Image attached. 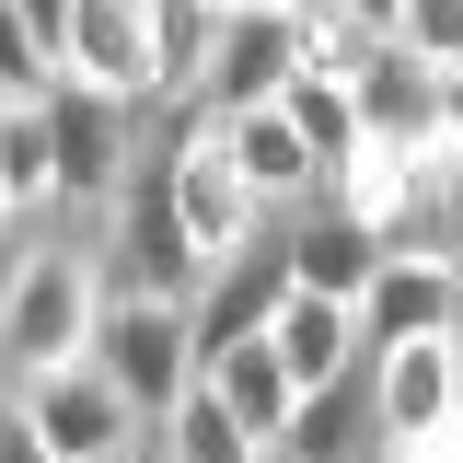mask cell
Here are the masks:
<instances>
[{
    "label": "cell",
    "instance_id": "7402d4cb",
    "mask_svg": "<svg viewBox=\"0 0 463 463\" xmlns=\"http://www.w3.org/2000/svg\"><path fill=\"white\" fill-rule=\"evenodd\" d=\"M347 12H371V24H394V0H347Z\"/></svg>",
    "mask_w": 463,
    "mask_h": 463
},
{
    "label": "cell",
    "instance_id": "8fae6325",
    "mask_svg": "<svg viewBox=\"0 0 463 463\" xmlns=\"http://www.w3.org/2000/svg\"><path fill=\"white\" fill-rule=\"evenodd\" d=\"M255 336L279 347L289 394H301V383H336V371H359V313H347V301H325V289H279Z\"/></svg>",
    "mask_w": 463,
    "mask_h": 463
},
{
    "label": "cell",
    "instance_id": "6da1fadb",
    "mask_svg": "<svg viewBox=\"0 0 463 463\" xmlns=\"http://www.w3.org/2000/svg\"><path fill=\"white\" fill-rule=\"evenodd\" d=\"M105 313V255L70 232H0V383H35L93 347Z\"/></svg>",
    "mask_w": 463,
    "mask_h": 463
},
{
    "label": "cell",
    "instance_id": "2e32d148",
    "mask_svg": "<svg viewBox=\"0 0 463 463\" xmlns=\"http://www.w3.org/2000/svg\"><path fill=\"white\" fill-rule=\"evenodd\" d=\"M267 105H279L289 128H301V151H313V174L336 185V163L359 151V105H347V81H313V70H289V81L267 93Z\"/></svg>",
    "mask_w": 463,
    "mask_h": 463
},
{
    "label": "cell",
    "instance_id": "cb8c5ba5",
    "mask_svg": "<svg viewBox=\"0 0 463 463\" xmlns=\"http://www.w3.org/2000/svg\"><path fill=\"white\" fill-rule=\"evenodd\" d=\"M267 463H279V452H267Z\"/></svg>",
    "mask_w": 463,
    "mask_h": 463
},
{
    "label": "cell",
    "instance_id": "5b68a950",
    "mask_svg": "<svg viewBox=\"0 0 463 463\" xmlns=\"http://www.w3.org/2000/svg\"><path fill=\"white\" fill-rule=\"evenodd\" d=\"M12 394H24V417H35V440H47L58 463L116 452L128 429H151V417H139V405H128L105 371H93V347H81V359H58V371H35V383H12Z\"/></svg>",
    "mask_w": 463,
    "mask_h": 463
},
{
    "label": "cell",
    "instance_id": "30bf717a",
    "mask_svg": "<svg viewBox=\"0 0 463 463\" xmlns=\"http://www.w3.org/2000/svg\"><path fill=\"white\" fill-rule=\"evenodd\" d=\"M58 70H70V81H93V93H128V105H151L139 0H70V12H58Z\"/></svg>",
    "mask_w": 463,
    "mask_h": 463
},
{
    "label": "cell",
    "instance_id": "9c48e42d",
    "mask_svg": "<svg viewBox=\"0 0 463 463\" xmlns=\"http://www.w3.org/2000/svg\"><path fill=\"white\" fill-rule=\"evenodd\" d=\"M279 255H289V289H325V301H347V289L371 279V221H347L336 197H289L279 209Z\"/></svg>",
    "mask_w": 463,
    "mask_h": 463
},
{
    "label": "cell",
    "instance_id": "7a4b0ae2",
    "mask_svg": "<svg viewBox=\"0 0 463 463\" xmlns=\"http://www.w3.org/2000/svg\"><path fill=\"white\" fill-rule=\"evenodd\" d=\"M93 371H105L139 417H163V405L197 383L185 301H174V289H105V313H93Z\"/></svg>",
    "mask_w": 463,
    "mask_h": 463
},
{
    "label": "cell",
    "instance_id": "ffe728a7",
    "mask_svg": "<svg viewBox=\"0 0 463 463\" xmlns=\"http://www.w3.org/2000/svg\"><path fill=\"white\" fill-rule=\"evenodd\" d=\"M0 463H58L47 440H35V417H24V394L0 383Z\"/></svg>",
    "mask_w": 463,
    "mask_h": 463
},
{
    "label": "cell",
    "instance_id": "52a82bcc",
    "mask_svg": "<svg viewBox=\"0 0 463 463\" xmlns=\"http://www.w3.org/2000/svg\"><path fill=\"white\" fill-rule=\"evenodd\" d=\"M185 128H209V139H221V163L243 174L267 209H289V197H325V174H313V151H301V128H289L279 105H232V116L185 105Z\"/></svg>",
    "mask_w": 463,
    "mask_h": 463
},
{
    "label": "cell",
    "instance_id": "ac0fdd59",
    "mask_svg": "<svg viewBox=\"0 0 463 463\" xmlns=\"http://www.w3.org/2000/svg\"><path fill=\"white\" fill-rule=\"evenodd\" d=\"M383 47L429 58V70H463V0H394V24H383Z\"/></svg>",
    "mask_w": 463,
    "mask_h": 463
},
{
    "label": "cell",
    "instance_id": "ba28073f",
    "mask_svg": "<svg viewBox=\"0 0 463 463\" xmlns=\"http://www.w3.org/2000/svg\"><path fill=\"white\" fill-rule=\"evenodd\" d=\"M197 394L221 405L255 452H279V429H289V371H279V347H267V336H221V347H197Z\"/></svg>",
    "mask_w": 463,
    "mask_h": 463
},
{
    "label": "cell",
    "instance_id": "44dd1931",
    "mask_svg": "<svg viewBox=\"0 0 463 463\" xmlns=\"http://www.w3.org/2000/svg\"><path fill=\"white\" fill-rule=\"evenodd\" d=\"M12 12H24V24H35V35L58 47V12H70V0H12Z\"/></svg>",
    "mask_w": 463,
    "mask_h": 463
},
{
    "label": "cell",
    "instance_id": "d6986e66",
    "mask_svg": "<svg viewBox=\"0 0 463 463\" xmlns=\"http://www.w3.org/2000/svg\"><path fill=\"white\" fill-rule=\"evenodd\" d=\"M47 81H58V47L24 24V12H12V0H0V105H35Z\"/></svg>",
    "mask_w": 463,
    "mask_h": 463
},
{
    "label": "cell",
    "instance_id": "e0dca14e",
    "mask_svg": "<svg viewBox=\"0 0 463 463\" xmlns=\"http://www.w3.org/2000/svg\"><path fill=\"white\" fill-rule=\"evenodd\" d=\"M151 440H163V463H267V452H255V440H243V429L221 417V405L197 394V383H185V394L151 417Z\"/></svg>",
    "mask_w": 463,
    "mask_h": 463
},
{
    "label": "cell",
    "instance_id": "7c38bea8",
    "mask_svg": "<svg viewBox=\"0 0 463 463\" xmlns=\"http://www.w3.org/2000/svg\"><path fill=\"white\" fill-rule=\"evenodd\" d=\"M279 81H289V24H279V12H221L209 70H197V105L232 116V105H267Z\"/></svg>",
    "mask_w": 463,
    "mask_h": 463
},
{
    "label": "cell",
    "instance_id": "3957f363",
    "mask_svg": "<svg viewBox=\"0 0 463 463\" xmlns=\"http://www.w3.org/2000/svg\"><path fill=\"white\" fill-rule=\"evenodd\" d=\"M359 394H371V429L405 440V429H452L463 417V336H394L359 359Z\"/></svg>",
    "mask_w": 463,
    "mask_h": 463
},
{
    "label": "cell",
    "instance_id": "8992f818",
    "mask_svg": "<svg viewBox=\"0 0 463 463\" xmlns=\"http://www.w3.org/2000/svg\"><path fill=\"white\" fill-rule=\"evenodd\" d=\"M347 105H359V139H463V70H429V58L383 47L347 81Z\"/></svg>",
    "mask_w": 463,
    "mask_h": 463
},
{
    "label": "cell",
    "instance_id": "277c9868",
    "mask_svg": "<svg viewBox=\"0 0 463 463\" xmlns=\"http://www.w3.org/2000/svg\"><path fill=\"white\" fill-rule=\"evenodd\" d=\"M347 313H359V359L394 336H452L463 325V267L440 255H371V279L347 289Z\"/></svg>",
    "mask_w": 463,
    "mask_h": 463
},
{
    "label": "cell",
    "instance_id": "603a6c76",
    "mask_svg": "<svg viewBox=\"0 0 463 463\" xmlns=\"http://www.w3.org/2000/svg\"><path fill=\"white\" fill-rule=\"evenodd\" d=\"M221 12H289V0H221Z\"/></svg>",
    "mask_w": 463,
    "mask_h": 463
},
{
    "label": "cell",
    "instance_id": "4fadbf2b",
    "mask_svg": "<svg viewBox=\"0 0 463 463\" xmlns=\"http://www.w3.org/2000/svg\"><path fill=\"white\" fill-rule=\"evenodd\" d=\"M279 463H383V429H371L359 371H336V383H301V394H289Z\"/></svg>",
    "mask_w": 463,
    "mask_h": 463
},
{
    "label": "cell",
    "instance_id": "9a60e30c",
    "mask_svg": "<svg viewBox=\"0 0 463 463\" xmlns=\"http://www.w3.org/2000/svg\"><path fill=\"white\" fill-rule=\"evenodd\" d=\"M279 24H289V70H313V81H359L383 58V24L347 12V0H289Z\"/></svg>",
    "mask_w": 463,
    "mask_h": 463
},
{
    "label": "cell",
    "instance_id": "5bb4252c",
    "mask_svg": "<svg viewBox=\"0 0 463 463\" xmlns=\"http://www.w3.org/2000/svg\"><path fill=\"white\" fill-rule=\"evenodd\" d=\"M221 35V0H139V58H151V105H197V70Z\"/></svg>",
    "mask_w": 463,
    "mask_h": 463
}]
</instances>
